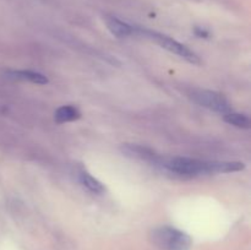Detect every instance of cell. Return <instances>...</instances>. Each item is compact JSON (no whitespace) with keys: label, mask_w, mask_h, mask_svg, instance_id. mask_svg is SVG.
I'll use <instances>...</instances> for the list:
<instances>
[{"label":"cell","mask_w":251,"mask_h":250,"mask_svg":"<svg viewBox=\"0 0 251 250\" xmlns=\"http://www.w3.org/2000/svg\"><path fill=\"white\" fill-rule=\"evenodd\" d=\"M154 164L179 178H193L201 174L232 173V172L243 171L245 168L244 163L242 162L201 161V159L186 158V157L162 158L158 156Z\"/></svg>","instance_id":"cell-1"},{"label":"cell","mask_w":251,"mask_h":250,"mask_svg":"<svg viewBox=\"0 0 251 250\" xmlns=\"http://www.w3.org/2000/svg\"><path fill=\"white\" fill-rule=\"evenodd\" d=\"M151 240L161 250H189L193 244L190 235L171 225H161L151 232Z\"/></svg>","instance_id":"cell-2"},{"label":"cell","mask_w":251,"mask_h":250,"mask_svg":"<svg viewBox=\"0 0 251 250\" xmlns=\"http://www.w3.org/2000/svg\"><path fill=\"white\" fill-rule=\"evenodd\" d=\"M136 32L145 34L147 38L156 42L159 47H162L163 49H167V50L176 54V55L180 56L184 60L189 61V63L191 64H200V58L198 56V54H196L195 51L191 50V49H189L186 46H184V44L179 43L176 39L158 33V32L149 31V29H136Z\"/></svg>","instance_id":"cell-3"},{"label":"cell","mask_w":251,"mask_h":250,"mask_svg":"<svg viewBox=\"0 0 251 250\" xmlns=\"http://www.w3.org/2000/svg\"><path fill=\"white\" fill-rule=\"evenodd\" d=\"M190 97L199 105L213 110V112L227 114V113L232 110V107H230L227 98L223 95H221V93L215 92V91L195 90L191 92Z\"/></svg>","instance_id":"cell-4"},{"label":"cell","mask_w":251,"mask_h":250,"mask_svg":"<svg viewBox=\"0 0 251 250\" xmlns=\"http://www.w3.org/2000/svg\"><path fill=\"white\" fill-rule=\"evenodd\" d=\"M120 151H122V153L124 156L130 157V158L151 162V163H154L157 161V158H158V156L151 149H149L146 146H141V145L123 144L120 146Z\"/></svg>","instance_id":"cell-5"},{"label":"cell","mask_w":251,"mask_h":250,"mask_svg":"<svg viewBox=\"0 0 251 250\" xmlns=\"http://www.w3.org/2000/svg\"><path fill=\"white\" fill-rule=\"evenodd\" d=\"M104 21L108 29L112 32V34L118 37V38H124V37H129L131 34L136 33V28L135 27L130 26L129 24L122 21V20H119L115 16H105Z\"/></svg>","instance_id":"cell-6"},{"label":"cell","mask_w":251,"mask_h":250,"mask_svg":"<svg viewBox=\"0 0 251 250\" xmlns=\"http://www.w3.org/2000/svg\"><path fill=\"white\" fill-rule=\"evenodd\" d=\"M81 113L74 105H63V107L58 108L54 114V119L58 124H64V123L75 122V120L80 119Z\"/></svg>","instance_id":"cell-7"},{"label":"cell","mask_w":251,"mask_h":250,"mask_svg":"<svg viewBox=\"0 0 251 250\" xmlns=\"http://www.w3.org/2000/svg\"><path fill=\"white\" fill-rule=\"evenodd\" d=\"M9 76L10 77L19 78V80H27L32 83H37V85H46V83H48V77L47 76H44L43 74H39L31 70L10 71Z\"/></svg>","instance_id":"cell-8"},{"label":"cell","mask_w":251,"mask_h":250,"mask_svg":"<svg viewBox=\"0 0 251 250\" xmlns=\"http://www.w3.org/2000/svg\"><path fill=\"white\" fill-rule=\"evenodd\" d=\"M78 181L81 183V185L85 186V188L87 189V190H90L91 193L103 194L105 191L104 185H103L97 178L92 176L86 171L78 172Z\"/></svg>","instance_id":"cell-9"},{"label":"cell","mask_w":251,"mask_h":250,"mask_svg":"<svg viewBox=\"0 0 251 250\" xmlns=\"http://www.w3.org/2000/svg\"><path fill=\"white\" fill-rule=\"evenodd\" d=\"M225 122L233 126L240 127V129H249L251 123L248 115L240 114V113L229 112L225 114Z\"/></svg>","instance_id":"cell-10"},{"label":"cell","mask_w":251,"mask_h":250,"mask_svg":"<svg viewBox=\"0 0 251 250\" xmlns=\"http://www.w3.org/2000/svg\"><path fill=\"white\" fill-rule=\"evenodd\" d=\"M196 34H198L199 37H203V38H206V37H208V32L205 31V29H201V28H196Z\"/></svg>","instance_id":"cell-11"}]
</instances>
